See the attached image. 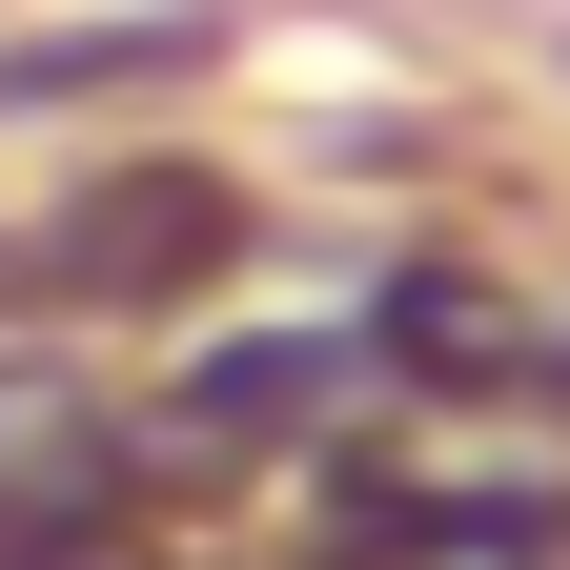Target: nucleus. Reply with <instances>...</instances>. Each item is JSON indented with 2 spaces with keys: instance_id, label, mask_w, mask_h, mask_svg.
Instances as JSON below:
<instances>
[{
  "instance_id": "1",
  "label": "nucleus",
  "mask_w": 570,
  "mask_h": 570,
  "mask_svg": "<svg viewBox=\"0 0 570 570\" xmlns=\"http://www.w3.org/2000/svg\"><path fill=\"white\" fill-rule=\"evenodd\" d=\"M245 265V184L225 164H102L82 204H41L21 245H0V306L82 326V306H204V285Z\"/></svg>"
},
{
  "instance_id": "2",
  "label": "nucleus",
  "mask_w": 570,
  "mask_h": 570,
  "mask_svg": "<svg viewBox=\"0 0 570 570\" xmlns=\"http://www.w3.org/2000/svg\"><path fill=\"white\" fill-rule=\"evenodd\" d=\"M122 530H142V428L82 367H0V570L122 550Z\"/></svg>"
},
{
  "instance_id": "3",
  "label": "nucleus",
  "mask_w": 570,
  "mask_h": 570,
  "mask_svg": "<svg viewBox=\"0 0 570 570\" xmlns=\"http://www.w3.org/2000/svg\"><path fill=\"white\" fill-rule=\"evenodd\" d=\"M346 387H367V326H346V306L326 326H225L184 367V428H204V449H306Z\"/></svg>"
},
{
  "instance_id": "4",
  "label": "nucleus",
  "mask_w": 570,
  "mask_h": 570,
  "mask_svg": "<svg viewBox=\"0 0 570 570\" xmlns=\"http://www.w3.org/2000/svg\"><path fill=\"white\" fill-rule=\"evenodd\" d=\"M164 61H204V21H102V41H21V61H0V102H122V82H164Z\"/></svg>"
}]
</instances>
